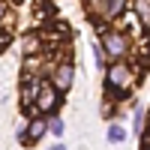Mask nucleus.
<instances>
[{
    "mask_svg": "<svg viewBox=\"0 0 150 150\" xmlns=\"http://www.w3.org/2000/svg\"><path fill=\"white\" fill-rule=\"evenodd\" d=\"M108 84L114 87V90L126 93V90H129V69L123 66V63H114V66L108 69Z\"/></svg>",
    "mask_w": 150,
    "mask_h": 150,
    "instance_id": "nucleus-1",
    "label": "nucleus"
},
{
    "mask_svg": "<svg viewBox=\"0 0 150 150\" xmlns=\"http://www.w3.org/2000/svg\"><path fill=\"white\" fill-rule=\"evenodd\" d=\"M72 63H63V66H60L57 69V75H54V84H57V90H69V87H72Z\"/></svg>",
    "mask_w": 150,
    "mask_h": 150,
    "instance_id": "nucleus-2",
    "label": "nucleus"
},
{
    "mask_svg": "<svg viewBox=\"0 0 150 150\" xmlns=\"http://www.w3.org/2000/svg\"><path fill=\"white\" fill-rule=\"evenodd\" d=\"M105 48H108L111 57H120V54H123V39H120V33L105 30Z\"/></svg>",
    "mask_w": 150,
    "mask_h": 150,
    "instance_id": "nucleus-3",
    "label": "nucleus"
},
{
    "mask_svg": "<svg viewBox=\"0 0 150 150\" xmlns=\"http://www.w3.org/2000/svg\"><path fill=\"white\" fill-rule=\"evenodd\" d=\"M36 105H39L42 111H51V108H57V93L51 90V87H45V90L39 93V102H36Z\"/></svg>",
    "mask_w": 150,
    "mask_h": 150,
    "instance_id": "nucleus-4",
    "label": "nucleus"
},
{
    "mask_svg": "<svg viewBox=\"0 0 150 150\" xmlns=\"http://www.w3.org/2000/svg\"><path fill=\"white\" fill-rule=\"evenodd\" d=\"M123 138H126V129H123L120 123H111V126H108V141L111 144H120Z\"/></svg>",
    "mask_w": 150,
    "mask_h": 150,
    "instance_id": "nucleus-5",
    "label": "nucleus"
},
{
    "mask_svg": "<svg viewBox=\"0 0 150 150\" xmlns=\"http://www.w3.org/2000/svg\"><path fill=\"white\" fill-rule=\"evenodd\" d=\"M48 126H45V123L42 120H33L30 123V132H27V141H36V138H42V132H45Z\"/></svg>",
    "mask_w": 150,
    "mask_h": 150,
    "instance_id": "nucleus-6",
    "label": "nucleus"
},
{
    "mask_svg": "<svg viewBox=\"0 0 150 150\" xmlns=\"http://www.w3.org/2000/svg\"><path fill=\"white\" fill-rule=\"evenodd\" d=\"M135 9H138L141 21H144V24H150V0H138V3H135Z\"/></svg>",
    "mask_w": 150,
    "mask_h": 150,
    "instance_id": "nucleus-7",
    "label": "nucleus"
},
{
    "mask_svg": "<svg viewBox=\"0 0 150 150\" xmlns=\"http://www.w3.org/2000/svg\"><path fill=\"white\" fill-rule=\"evenodd\" d=\"M48 129H51L54 135H63V120H60V117H51V120H48Z\"/></svg>",
    "mask_w": 150,
    "mask_h": 150,
    "instance_id": "nucleus-8",
    "label": "nucleus"
},
{
    "mask_svg": "<svg viewBox=\"0 0 150 150\" xmlns=\"http://www.w3.org/2000/svg\"><path fill=\"white\" fill-rule=\"evenodd\" d=\"M93 57H96V66H105V51H102V45H96V42H93Z\"/></svg>",
    "mask_w": 150,
    "mask_h": 150,
    "instance_id": "nucleus-9",
    "label": "nucleus"
},
{
    "mask_svg": "<svg viewBox=\"0 0 150 150\" xmlns=\"http://www.w3.org/2000/svg\"><path fill=\"white\" fill-rule=\"evenodd\" d=\"M120 9H123V0H111V3H108V9H105V12H108V15H117Z\"/></svg>",
    "mask_w": 150,
    "mask_h": 150,
    "instance_id": "nucleus-10",
    "label": "nucleus"
},
{
    "mask_svg": "<svg viewBox=\"0 0 150 150\" xmlns=\"http://www.w3.org/2000/svg\"><path fill=\"white\" fill-rule=\"evenodd\" d=\"M9 42H12V36H9L6 30H0V51H3V48H6Z\"/></svg>",
    "mask_w": 150,
    "mask_h": 150,
    "instance_id": "nucleus-11",
    "label": "nucleus"
},
{
    "mask_svg": "<svg viewBox=\"0 0 150 150\" xmlns=\"http://www.w3.org/2000/svg\"><path fill=\"white\" fill-rule=\"evenodd\" d=\"M141 123H144V108L135 111V129H141Z\"/></svg>",
    "mask_w": 150,
    "mask_h": 150,
    "instance_id": "nucleus-12",
    "label": "nucleus"
},
{
    "mask_svg": "<svg viewBox=\"0 0 150 150\" xmlns=\"http://www.w3.org/2000/svg\"><path fill=\"white\" fill-rule=\"evenodd\" d=\"M0 12H3V9H0Z\"/></svg>",
    "mask_w": 150,
    "mask_h": 150,
    "instance_id": "nucleus-13",
    "label": "nucleus"
}]
</instances>
